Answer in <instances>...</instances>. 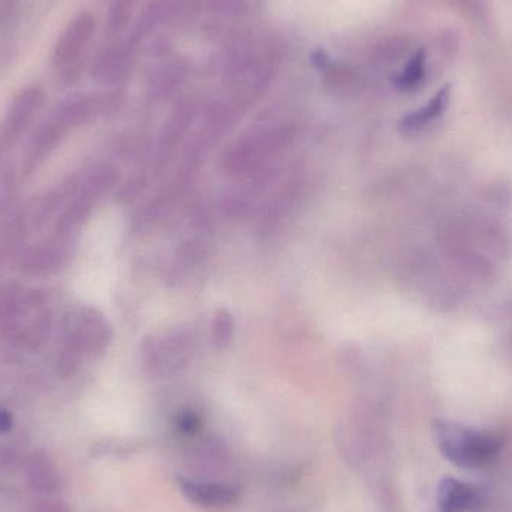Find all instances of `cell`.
<instances>
[{"mask_svg":"<svg viewBox=\"0 0 512 512\" xmlns=\"http://www.w3.org/2000/svg\"><path fill=\"white\" fill-rule=\"evenodd\" d=\"M12 429V415L6 409H0V433H8Z\"/></svg>","mask_w":512,"mask_h":512,"instance_id":"15","label":"cell"},{"mask_svg":"<svg viewBox=\"0 0 512 512\" xmlns=\"http://www.w3.org/2000/svg\"><path fill=\"white\" fill-rule=\"evenodd\" d=\"M63 357L60 370L71 375L81 355H93L104 351L110 342V328L96 310L81 307L69 310L62 321Z\"/></svg>","mask_w":512,"mask_h":512,"instance_id":"2","label":"cell"},{"mask_svg":"<svg viewBox=\"0 0 512 512\" xmlns=\"http://www.w3.org/2000/svg\"><path fill=\"white\" fill-rule=\"evenodd\" d=\"M180 430L185 433H195L200 427V421H198L197 415L194 414H183L179 420Z\"/></svg>","mask_w":512,"mask_h":512,"instance_id":"14","label":"cell"},{"mask_svg":"<svg viewBox=\"0 0 512 512\" xmlns=\"http://www.w3.org/2000/svg\"><path fill=\"white\" fill-rule=\"evenodd\" d=\"M183 495L192 502L206 508L230 507L239 499V492L233 486L221 483H195L182 481L180 483Z\"/></svg>","mask_w":512,"mask_h":512,"instance_id":"7","label":"cell"},{"mask_svg":"<svg viewBox=\"0 0 512 512\" xmlns=\"http://www.w3.org/2000/svg\"><path fill=\"white\" fill-rule=\"evenodd\" d=\"M427 77V50L426 47L418 48L402 69L399 75L394 78V84L402 92L417 90Z\"/></svg>","mask_w":512,"mask_h":512,"instance_id":"11","label":"cell"},{"mask_svg":"<svg viewBox=\"0 0 512 512\" xmlns=\"http://www.w3.org/2000/svg\"><path fill=\"white\" fill-rule=\"evenodd\" d=\"M71 251L68 243L53 242L39 248L30 249L23 259L24 270L32 274L56 273L60 268L65 267Z\"/></svg>","mask_w":512,"mask_h":512,"instance_id":"9","label":"cell"},{"mask_svg":"<svg viewBox=\"0 0 512 512\" xmlns=\"http://www.w3.org/2000/svg\"><path fill=\"white\" fill-rule=\"evenodd\" d=\"M435 433L441 453L460 468H484L493 463L501 448L495 436L462 424L439 421Z\"/></svg>","mask_w":512,"mask_h":512,"instance_id":"3","label":"cell"},{"mask_svg":"<svg viewBox=\"0 0 512 512\" xmlns=\"http://www.w3.org/2000/svg\"><path fill=\"white\" fill-rule=\"evenodd\" d=\"M26 512H72L71 505L53 495H39L27 502Z\"/></svg>","mask_w":512,"mask_h":512,"instance_id":"12","label":"cell"},{"mask_svg":"<svg viewBox=\"0 0 512 512\" xmlns=\"http://www.w3.org/2000/svg\"><path fill=\"white\" fill-rule=\"evenodd\" d=\"M95 32L96 18L90 12H81L69 21L51 53V68L57 80L65 84L78 80L86 65Z\"/></svg>","mask_w":512,"mask_h":512,"instance_id":"4","label":"cell"},{"mask_svg":"<svg viewBox=\"0 0 512 512\" xmlns=\"http://www.w3.org/2000/svg\"><path fill=\"white\" fill-rule=\"evenodd\" d=\"M26 483L36 495H56L62 490L63 478L47 453L35 451L26 462Z\"/></svg>","mask_w":512,"mask_h":512,"instance_id":"6","label":"cell"},{"mask_svg":"<svg viewBox=\"0 0 512 512\" xmlns=\"http://www.w3.org/2000/svg\"><path fill=\"white\" fill-rule=\"evenodd\" d=\"M233 327V318L230 313L225 310L216 313L215 322H213V342L218 348H224L230 343Z\"/></svg>","mask_w":512,"mask_h":512,"instance_id":"13","label":"cell"},{"mask_svg":"<svg viewBox=\"0 0 512 512\" xmlns=\"http://www.w3.org/2000/svg\"><path fill=\"white\" fill-rule=\"evenodd\" d=\"M101 110L95 96L75 95L63 99L38 126L29 147V164L36 165L50 155L69 131L89 122Z\"/></svg>","mask_w":512,"mask_h":512,"instance_id":"1","label":"cell"},{"mask_svg":"<svg viewBox=\"0 0 512 512\" xmlns=\"http://www.w3.org/2000/svg\"><path fill=\"white\" fill-rule=\"evenodd\" d=\"M44 99V90L35 84L24 87L14 96L5 116H3L2 125H0L2 144L9 146L26 132L44 105Z\"/></svg>","mask_w":512,"mask_h":512,"instance_id":"5","label":"cell"},{"mask_svg":"<svg viewBox=\"0 0 512 512\" xmlns=\"http://www.w3.org/2000/svg\"><path fill=\"white\" fill-rule=\"evenodd\" d=\"M451 86L445 84L436 92V95L427 102L420 110L412 111L408 116L403 117L400 122V131L405 134H414V132L423 131L427 126L435 123L436 120L444 116L445 111L450 107Z\"/></svg>","mask_w":512,"mask_h":512,"instance_id":"10","label":"cell"},{"mask_svg":"<svg viewBox=\"0 0 512 512\" xmlns=\"http://www.w3.org/2000/svg\"><path fill=\"white\" fill-rule=\"evenodd\" d=\"M480 504L481 492L471 484L447 478L439 486V512H471Z\"/></svg>","mask_w":512,"mask_h":512,"instance_id":"8","label":"cell"}]
</instances>
